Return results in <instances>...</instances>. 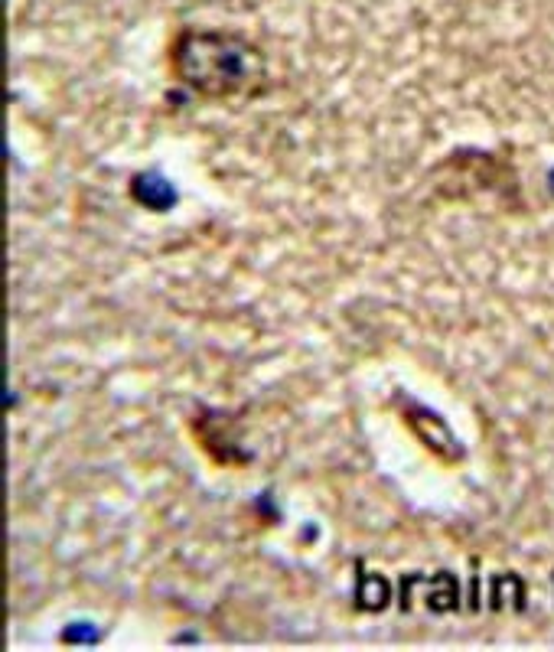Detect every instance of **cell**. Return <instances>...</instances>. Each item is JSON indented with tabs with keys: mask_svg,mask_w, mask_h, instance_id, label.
<instances>
[{
	"mask_svg": "<svg viewBox=\"0 0 554 652\" xmlns=\"http://www.w3.org/2000/svg\"><path fill=\"white\" fill-rule=\"evenodd\" d=\"M170 72L183 89L212 102L255 98L268 89V59L229 30H183L170 43Z\"/></svg>",
	"mask_w": 554,
	"mask_h": 652,
	"instance_id": "obj_1",
	"label": "cell"
},
{
	"mask_svg": "<svg viewBox=\"0 0 554 652\" xmlns=\"http://www.w3.org/2000/svg\"><path fill=\"white\" fill-rule=\"evenodd\" d=\"M190 428L196 434L199 447H203L216 463H222V467H238V463L251 460L245 450L238 447L235 434H232L235 418L225 415V411H199Z\"/></svg>",
	"mask_w": 554,
	"mask_h": 652,
	"instance_id": "obj_2",
	"label": "cell"
},
{
	"mask_svg": "<svg viewBox=\"0 0 554 652\" xmlns=\"http://www.w3.org/2000/svg\"><path fill=\"white\" fill-rule=\"evenodd\" d=\"M405 421L408 428L424 441V447H431L440 460L447 463H460L463 460V444L460 437L447 428V421L437 415V411L414 405V401H405Z\"/></svg>",
	"mask_w": 554,
	"mask_h": 652,
	"instance_id": "obj_3",
	"label": "cell"
},
{
	"mask_svg": "<svg viewBox=\"0 0 554 652\" xmlns=\"http://www.w3.org/2000/svg\"><path fill=\"white\" fill-rule=\"evenodd\" d=\"M131 196L150 212H167L176 203V193L170 180L157 177V173H141V177L131 180Z\"/></svg>",
	"mask_w": 554,
	"mask_h": 652,
	"instance_id": "obj_4",
	"label": "cell"
},
{
	"mask_svg": "<svg viewBox=\"0 0 554 652\" xmlns=\"http://www.w3.org/2000/svg\"><path fill=\"white\" fill-rule=\"evenodd\" d=\"M427 607H431L434 613H447L457 607V600H460V587H457V578L447 571H440L431 578V584H427Z\"/></svg>",
	"mask_w": 554,
	"mask_h": 652,
	"instance_id": "obj_5",
	"label": "cell"
},
{
	"mask_svg": "<svg viewBox=\"0 0 554 652\" xmlns=\"http://www.w3.org/2000/svg\"><path fill=\"white\" fill-rule=\"evenodd\" d=\"M392 597V587L382 578V574H359V587H356V607L359 610H382Z\"/></svg>",
	"mask_w": 554,
	"mask_h": 652,
	"instance_id": "obj_6",
	"label": "cell"
}]
</instances>
